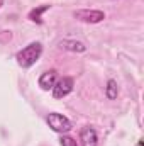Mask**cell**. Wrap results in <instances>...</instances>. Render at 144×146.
<instances>
[{"instance_id": "obj_8", "label": "cell", "mask_w": 144, "mask_h": 146, "mask_svg": "<svg viewBox=\"0 0 144 146\" xmlns=\"http://www.w3.org/2000/svg\"><path fill=\"white\" fill-rule=\"evenodd\" d=\"M49 9H51V5H41V7L32 9V10L29 12V19H31L32 22L42 24V14H44L46 10H49Z\"/></svg>"}, {"instance_id": "obj_9", "label": "cell", "mask_w": 144, "mask_h": 146, "mask_svg": "<svg viewBox=\"0 0 144 146\" xmlns=\"http://www.w3.org/2000/svg\"><path fill=\"white\" fill-rule=\"evenodd\" d=\"M117 94H119V87H117V82L110 78V80L107 82V87H105V95H107V99L114 100V99H117Z\"/></svg>"}, {"instance_id": "obj_10", "label": "cell", "mask_w": 144, "mask_h": 146, "mask_svg": "<svg viewBox=\"0 0 144 146\" xmlns=\"http://www.w3.org/2000/svg\"><path fill=\"white\" fill-rule=\"evenodd\" d=\"M59 143H61V146H78V143L73 138H70V136H61Z\"/></svg>"}, {"instance_id": "obj_6", "label": "cell", "mask_w": 144, "mask_h": 146, "mask_svg": "<svg viewBox=\"0 0 144 146\" xmlns=\"http://www.w3.org/2000/svg\"><path fill=\"white\" fill-rule=\"evenodd\" d=\"M56 80H58V72L56 70H49V72H44L39 76V82L37 83H39V87L42 90H49V88L54 87Z\"/></svg>"}, {"instance_id": "obj_2", "label": "cell", "mask_w": 144, "mask_h": 146, "mask_svg": "<svg viewBox=\"0 0 144 146\" xmlns=\"http://www.w3.org/2000/svg\"><path fill=\"white\" fill-rule=\"evenodd\" d=\"M46 122H48V126L53 129V131H56V133H68L70 129H71V122L65 117V115H61V114H58V112H51L48 117H46Z\"/></svg>"}, {"instance_id": "obj_3", "label": "cell", "mask_w": 144, "mask_h": 146, "mask_svg": "<svg viewBox=\"0 0 144 146\" xmlns=\"http://www.w3.org/2000/svg\"><path fill=\"white\" fill-rule=\"evenodd\" d=\"M73 15L75 19L81 22H88V24H97L105 19V14L102 10H93V9H81V10H76Z\"/></svg>"}, {"instance_id": "obj_11", "label": "cell", "mask_w": 144, "mask_h": 146, "mask_svg": "<svg viewBox=\"0 0 144 146\" xmlns=\"http://www.w3.org/2000/svg\"><path fill=\"white\" fill-rule=\"evenodd\" d=\"M2 5H3V0H0V7H2Z\"/></svg>"}, {"instance_id": "obj_4", "label": "cell", "mask_w": 144, "mask_h": 146, "mask_svg": "<svg viewBox=\"0 0 144 146\" xmlns=\"http://www.w3.org/2000/svg\"><path fill=\"white\" fill-rule=\"evenodd\" d=\"M73 85H75V82H73L71 76H63V78L56 80L54 87L51 88V90H53V97H54V99H63V97H66L68 94H71Z\"/></svg>"}, {"instance_id": "obj_5", "label": "cell", "mask_w": 144, "mask_h": 146, "mask_svg": "<svg viewBox=\"0 0 144 146\" xmlns=\"http://www.w3.org/2000/svg\"><path fill=\"white\" fill-rule=\"evenodd\" d=\"M97 133H95V129L93 127H90V126H87V127H83L81 131H80V143L81 146H97Z\"/></svg>"}, {"instance_id": "obj_1", "label": "cell", "mask_w": 144, "mask_h": 146, "mask_svg": "<svg viewBox=\"0 0 144 146\" xmlns=\"http://www.w3.org/2000/svg\"><path fill=\"white\" fill-rule=\"evenodd\" d=\"M42 54V46L39 42H31L29 46H26L24 49H20L17 54H15V60L19 63V66L22 68H31L37 60L41 58Z\"/></svg>"}, {"instance_id": "obj_7", "label": "cell", "mask_w": 144, "mask_h": 146, "mask_svg": "<svg viewBox=\"0 0 144 146\" xmlns=\"http://www.w3.org/2000/svg\"><path fill=\"white\" fill-rule=\"evenodd\" d=\"M59 46H61L63 49L75 51V53H83V51H87V46H85L83 42H80V41H71V39H65V41H61Z\"/></svg>"}]
</instances>
